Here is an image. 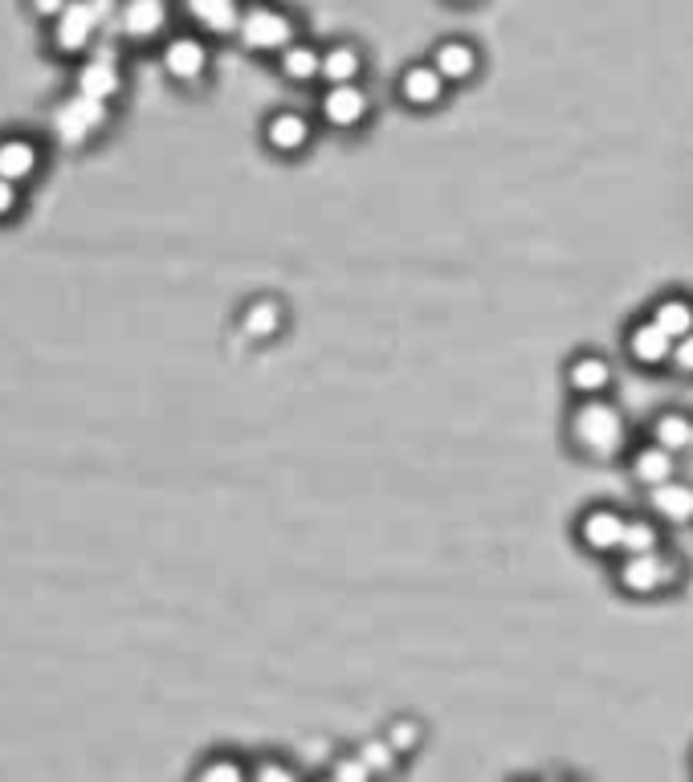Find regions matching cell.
Segmentation results:
<instances>
[{"instance_id":"cell-1","label":"cell","mask_w":693,"mask_h":782,"mask_svg":"<svg viewBox=\"0 0 693 782\" xmlns=\"http://www.w3.org/2000/svg\"><path fill=\"white\" fill-rule=\"evenodd\" d=\"M624 412L608 395L599 400H575V408L567 412V444L587 461H616L624 452Z\"/></svg>"},{"instance_id":"cell-2","label":"cell","mask_w":693,"mask_h":782,"mask_svg":"<svg viewBox=\"0 0 693 782\" xmlns=\"http://www.w3.org/2000/svg\"><path fill=\"white\" fill-rule=\"evenodd\" d=\"M682 558L673 550H657V555H621L616 567H612V579L624 595L633 599H653V595H665L673 587H682Z\"/></svg>"},{"instance_id":"cell-3","label":"cell","mask_w":693,"mask_h":782,"mask_svg":"<svg viewBox=\"0 0 693 782\" xmlns=\"http://www.w3.org/2000/svg\"><path fill=\"white\" fill-rule=\"evenodd\" d=\"M237 37L250 53H282V49H290L299 41V25H294V17L286 9L257 0V4H250V9L241 12Z\"/></svg>"},{"instance_id":"cell-4","label":"cell","mask_w":693,"mask_h":782,"mask_svg":"<svg viewBox=\"0 0 693 782\" xmlns=\"http://www.w3.org/2000/svg\"><path fill=\"white\" fill-rule=\"evenodd\" d=\"M624 526H628V514L599 501V506H587L579 518H575V542L592 550V555H608L621 558L624 550Z\"/></svg>"},{"instance_id":"cell-5","label":"cell","mask_w":693,"mask_h":782,"mask_svg":"<svg viewBox=\"0 0 693 782\" xmlns=\"http://www.w3.org/2000/svg\"><path fill=\"white\" fill-rule=\"evenodd\" d=\"M110 0H70V9L58 17V29H53V41H58L61 53H78L95 41L98 25L107 21Z\"/></svg>"},{"instance_id":"cell-6","label":"cell","mask_w":693,"mask_h":782,"mask_svg":"<svg viewBox=\"0 0 693 782\" xmlns=\"http://www.w3.org/2000/svg\"><path fill=\"white\" fill-rule=\"evenodd\" d=\"M103 123H107V102L90 95H70L53 110V130H58V139L70 143V147L90 139Z\"/></svg>"},{"instance_id":"cell-7","label":"cell","mask_w":693,"mask_h":782,"mask_svg":"<svg viewBox=\"0 0 693 782\" xmlns=\"http://www.w3.org/2000/svg\"><path fill=\"white\" fill-rule=\"evenodd\" d=\"M612 380H616V371H612V363L599 355V351H579V355H572L567 368H563V383H567V391H572L575 400H599V395H608Z\"/></svg>"},{"instance_id":"cell-8","label":"cell","mask_w":693,"mask_h":782,"mask_svg":"<svg viewBox=\"0 0 693 782\" xmlns=\"http://www.w3.org/2000/svg\"><path fill=\"white\" fill-rule=\"evenodd\" d=\"M319 115L326 127L335 130H355L368 123L371 115V95L359 82L351 86H326V95L319 98Z\"/></svg>"},{"instance_id":"cell-9","label":"cell","mask_w":693,"mask_h":782,"mask_svg":"<svg viewBox=\"0 0 693 782\" xmlns=\"http://www.w3.org/2000/svg\"><path fill=\"white\" fill-rule=\"evenodd\" d=\"M673 339L665 331H661L657 322L648 319H641V322H633L628 326V334H624V351H628V359H633L636 368H645V371H657V368H670L673 363Z\"/></svg>"},{"instance_id":"cell-10","label":"cell","mask_w":693,"mask_h":782,"mask_svg":"<svg viewBox=\"0 0 693 782\" xmlns=\"http://www.w3.org/2000/svg\"><path fill=\"white\" fill-rule=\"evenodd\" d=\"M429 66L437 74H441L445 82H474L481 70V53L474 41H466V37H449V41H441V46L432 49Z\"/></svg>"},{"instance_id":"cell-11","label":"cell","mask_w":693,"mask_h":782,"mask_svg":"<svg viewBox=\"0 0 693 782\" xmlns=\"http://www.w3.org/2000/svg\"><path fill=\"white\" fill-rule=\"evenodd\" d=\"M648 514L665 526H693V481H682V477H673L665 486L648 489L645 498Z\"/></svg>"},{"instance_id":"cell-12","label":"cell","mask_w":693,"mask_h":782,"mask_svg":"<svg viewBox=\"0 0 693 782\" xmlns=\"http://www.w3.org/2000/svg\"><path fill=\"white\" fill-rule=\"evenodd\" d=\"M311 139H314V127L299 110H277V115L265 119V147H270V151L302 155L311 147Z\"/></svg>"},{"instance_id":"cell-13","label":"cell","mask_w":693,"mask_h":782,"mask_svg":"<svg viewBox=\"0 0 693 782\" xmlns=\"http://www.w3.org/2000/svg\"><path fill=\"white\" fill-rule=\"evenodd\" d=\"M445 78L437 70H432L429 61H417V66H408L404 74H400V82H396V90H400V98H404L412 110H432L445 102Z\"/></svg>"},{"instance_id":"cell-14","label":"cell","mask_w":693,"mask_h":782,"mask_svg":"<svg viewBox=\"0 0 693 782\" xmlns=\"http://www.w3.org/2000/svg\"><path fill=\"white\" fill-rule=\"evenodd\" d=\"M628 477H633L636 486H645V493H648V489H657L677 477V457L657 449L653 440H645V444H636V449L628 452Z\"/></svg>"},{"instance_id":"cell-15","label":"cell","mask_w":693,"mask_h":782,"mask_svg":"<svg viewBox=\"0 0 693 782\" xmlns=\"http://www.w3.org/2000/svg\"><path fill=\"white\" fill-rule=\"evenodd\" d=\"M164 70L176 82H201L204 70H208V46L201 37H172L164 46Z\"/></svg>"},{"instance_id":"cell-16","label":"cell","mask_w":693,"mask_h":782,"mask_svg":"<svg viewBox=\"0 0 693 782\" xmlns=\"http://www.w3.org/2000/svg\"><path fill=\"white\" fill-rule=\"evenodd\" d=\"M648 440L665 452H693V416L682 412V408H665L648 420Z\"/></svg>"},{"instance_id":"cell-17","label":"cell","mask_w":693,"mask_h":782,"mask_svg":"<svg viewBox=\"0 0 693 782\" xmlns=\"http://www.w3.org/2000/svg\"><path fill=\"white\" fill-rule=\"evenodd\" d=\"M282 326H286V310H282L277 297H253L250 306L241 310V334L253 339V343H270V339H277Z\"/></svg>"},{"instance_id":"cell-18","label":"cell","mask_w":693,"mask_h":782,"mask_svg":"<svg viewBox=\"0 0 693 782\" xmlns=\"http://www.w3.org/2000/svg\"><path fill=\"white\" fill-rule=\"evenodd\" d=\"M119 25L127 37L147 41L168 25V0H127L119 12Z\"/></svg>"},{"instance_id":"cell-19","label":"cell","mask_w":693,"mask_h":782,"mask_svg":"<svg viewBox=\"0 0 693 782\" xmlns=\"http://www.w3.org/2000/svg\"><path fill=\"white\" fill-rule=\"evenodd\" d=\"M648 319L657 322L661 331L670 334L673 343H682L685 334H693V297L685 294H661L648 306Z\"/></svg>"},{"instance_id":"cell-20","label":"cell","mask_w":693,"mask_h":782,"mask_svg":"<svg viewBox=\"0 0 693 782\" xmlns=\"http://www.w3.org/2000/svg\"><path fill=\"white\" fill-rule=\"evenodd\" d=\"M119 90H123V74L110 53H98V58H90L82 70H78V95H90L107 102V98H115Z\"/></svg>"},{"instance_id":"cell-21","label":"cell","mask_w":693,"mask_h":782,"mask_svg":"<svg viewBox=\"0 0 693 782\" xmlns=\"http://www.w3.org/2000/svg\"><path fill=\"white\" fill-rule=\"evenodd\" d=\"M277 70L294 86L314 82V78H323V49H314L311 41H294L290 49L277 53Z\"/></svg>"},{"instance_id":"cell-22","label":"cell","mask_w":693,"mask_h":782,"mask_svg":"<svg viewBox=\"0 0 693 782\" xmlns=\"http://www.w3.org/2000/svg\"><path fill=\"white\" fill-rule=\"evenodd\" d=\"M188 17L208 33H237L241 25V0H184Z\"/></svg>"},{"instance_id":"cell-23","label":"cell","mask_w":693,"mask_h":782,"mask_svg":"<svg viewBox=\"0 0 693 782\" xmlns=\"http://www.w3.org/2000/svg\"><path fill=\"white\" fill-rule=\"evenodd\" d=\"M363 74V53L351 41H335L323 49V82L326 86H351Z\"/></svg>"},{"instance_id":"cell-24","label":"cell","mask_w":693,"mask_h":782,"mask_svg":"<svg viewBox=\"0 0 693 782\" xmlns=\"http://www.w3.org/2000/svg\"><path fill=\"white\" fill-rule=\"evenodd\" d=\"M657 550H665V534H661V521L653 518V514H628L621 555H657Z\"/></svg>"},{"instance_id":"cell-25","label":"cell","mask_w":693,"mask_h":782,"mask_svg":"<svg viewBox=\"0 0 693 782\" xmlns=\"http://www.w3.org/2000/svg\"><path fill=\"white\" fill-rule=\"evenodd\" d=\"M37 172V147L25 139H4L0 143V179L21 184Z\"/></svg>"},{"instance_id":"cell-26","label":"cell","mask_w":693,"mask_h":782,"mask_svg":"<svg viewBox=\"0 0 693 782\" xmlns=\"http://www.w3.org/2000/svg\"><path fill=\"white\" fill-rule=\"evenodd\" d=\"M383 737H388V746H392L396 754H412V750L420 746V722H412V717H396Z\"/></svg>"},{"instance_id":"cell-27","label":"cell","mask_w":693,"mask_h":782,"mask_svg":"<svg viewBox=\"0 0 693 782\" xmlns=\"http://www.w3.org/2000/svg\"><path fill=\"white\" fill-rule=\"evenodd\" d=\"M359 762H363L371 774H383L396 766V750L388 746V737H375V742H363V746H359Z\"/></svg>"},{"instance_id":"cell-28","label":"cell","mask_w":693,"mask_h":782,"mask_svg":"<svg viewBox=\"0 0 693 782\" xmlns=\"http://www.w3.org/2000/svg\"><path fill=\"white\" fill-rule=\"evenodd\" d=\"M192 782H250V774H245V766L233 759H213Z\"/></svg>"},{"instance_id":"cell-29","label":"cell","mask_w":693,"mask_h":782,"mask_svg":"<svg viewBox=\"0 0 693 782\" xmlns=\"http://www.w3.org/2000/svg\"><path fill=\"white\" fill-rule=\"evenodd\" d=\"M250 782H299V774L290 771L286 762L270 759V762H262V766L250 774Z\"/></svg>"},{"instance_id":"cell-30","label":"cell","mask_w":693,"mask_h":782,"mask_svg":"<svg viewBox=\"0 0 693 782\" xmlns=\"http://www.w3.org/2000/svg\"><path fill=\"white\" fill-rule=\"evenodd\" d=\"M335 782H371V771L359 762V754L355 759H343V762H335V774H331Z\"/></svg>"},{"instance_id":"cell-31","label":"cell","mask_w":693,"mask_h":782,"mask_svg":"<svg viewBox=\"0 0 693 782\" xmlns=\"http://www.w3.org/2000/svg\"><path fill=\"white\" fill-rule=\"evenodd\" d=\"M677 375H690L693 380V334H685L682 343L673 346V363H670Z\"/></svg>"},{"instance_id":"cell-32","label":"cell","mask_w":693,"mask_h":782,"mask_svg":"<svg viewBox=\"0 0 693 782\" xmlns=\"http://www.w3.org/2000/svg\"><path fill=\"white\" fill-rule=\"evenodd\" d=\"M37 17H61V12L70 9V0H33Z\"/></svg>"},{"instance_id":"cell-33","label":"cell","mask_w":693,"mask_h":782,"mask_svg":"<svg viewBox=\"0 0 693 782\" xmlns=\"http://www.w3.org/2000/svg\"><path fill=\"white\" fill-rule=\"evenodd\" d=\"M12 208H17V184L0 179V216H9Z\"/></svg>"},{"instance_id":"cell-34","label":"cell","mask_w":693,"mask_h":782,"mask_svg":"<svg viewBox=\"0 0 693 782\" xmlns=\"http://www.w3.org/2000/svg\"><path fill=\"white\" fill-rule=\"evenodd\" d=\"M453 4H478V0H453Z\"/></svg>"},{"instance_id":"cell-35","label":"cell","mask_w":693,"mask_h":782,"mask_svg":"<svg viewBox=\"0 0 693 782\" xmlns=\"http://www.w3.org/2000/svg\"><path fill=\"white\" fill-rule=\"evenodd\" d=\"M323 782H335V779H323Z\"/></svg>"}]
</instances>
